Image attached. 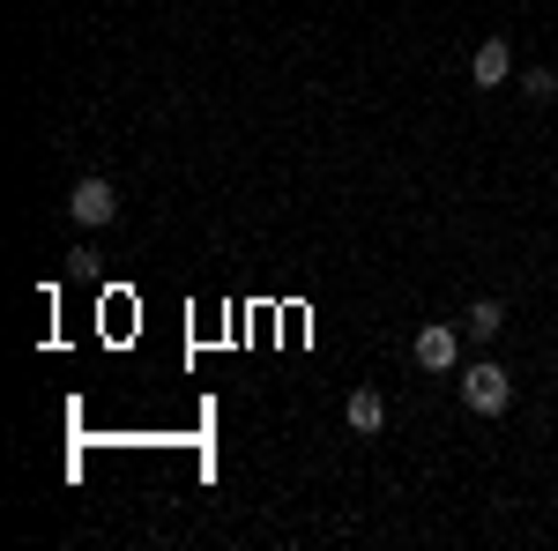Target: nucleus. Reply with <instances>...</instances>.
<instances>
[{
    "label": "nucleus",
    "mask_w": 558,
    "mask_h": 551,
    "mask_svg": "<svg viewBox=\"0 0 558 551\" xmlns=\"http://www.w3.org/2000/svg\"><path fill=\"white\" fill-rule=\"evenodd\" d=\"M462 403H470L476 418H507V403H514V373H507V366H492V358L462 366Z\"/></svg>",
    "instance_id": "nucleus-1"
},
{
    "label": "nucleus",
    "mask_w": 558,
    "mask_h": 551,
    "mask_svg": "<svg viewBox=\"0 0 558 551\" xmlns=\"http://www.w3.org/2000/svg\"><path fill=\"white\" fill-rule=\"evenodd\" d=\"M68 216H75L83 231H105V224L120 216V194H112V179H75V194H68Z\"/></svg>",
    "instance_id": "nucleus-2"
},
{
    "label": "nucleus",
    "mask_w": 558,
    "mask_h": 551,
    "mask_svg": "<svg viewBox=\"0 0 558 551\" xmlns=\"http://www.w3.org/2000/svg\"><path fill=\"white\" fill-rule=\"evenodd\" d=\"M410 358H417L425 373H454V366H462V336H454L447 321H432V328H417V343H410Z\"/></svg>",
    "instance_id": "nucleus-3"
},
{
    "label": "nucleus",
    "mask_w": 558,
    "mask_h": 551,
    "mask_svg": "<svg viewBox=\"0 0 558 551\" xmlns=\"http://www.w3.org/2000/svg\"><path fill=\"white\" fill-rule=\"evenodd\" d=\"M470 83L476 89H507V83H514V45L484 38V45H476V60H470Z\"/></svg>",
    "instance_id": "nucleus-4"
},
{
    "label": "nucleus",
    "mask_w": 558,
    "mask_h": 551,
    "mask_svg": "<svg viewBox=\"0 0 558 551\" xmlns=\"http://www.w3.org/2000/svg\"><path fill=\"white\" fill-rule=\"evenodd\" d=\"M343 424H350V432H380V424H387V395H380V387H350Z\"/></svg>",
    "instance_id": "nucleus-5"
},
{
    "label": "nucleus",
    "mask_w": 558,
    "mask_h": 551,
    "mask_svg": "<svg viewBox=\"0 0 558 551\" xmlns=\"http://www.w3.org/2000/svg\"><path fill=\"white\" fill-rule=\"evenodd\" d=\"M499 328H507V306L499 298H476L470 313H462V336H476V343H492Z\"/></svg>",
    "instance_id": "nucleus-6"
},
{
    "label": "nucleus",
    "mask_w": 558,
    "mask_h": 551,
    "mask_svg": "<svg viewBox=\"0 0 558 551\" xmlns=\"http://www.w3.org/2000/svg\"><path fill=\"white\" fill-rule=\"evenodd\" d=\"M521 89H529L536 105H551V97H558V75H551V68H529V75H521Z\"/></svg>",
    "instance_id": "nucleus-7"
}]
</instances>
